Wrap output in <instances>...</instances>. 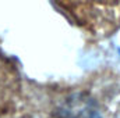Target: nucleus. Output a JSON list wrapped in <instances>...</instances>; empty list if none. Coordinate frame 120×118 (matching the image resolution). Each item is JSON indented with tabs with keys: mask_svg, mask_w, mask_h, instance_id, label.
I'll return each mask as SVG.
<instances>
[{
	"mask_svg": "<svg viewBox=\"0 0 120 118\" xmlns=\"http://www.w3.org/2000/svg\"><path fill=\"white\" fill-rule=\"evenodd\" d=\"M50 118H102L98 103L84 92H71L56 104Z\"/></svg>",
	"mask_w": 120,
	"mask_h": 118,
	"instance_id": "obj_1",
	"label": "nucleus"
}]
</instances>
